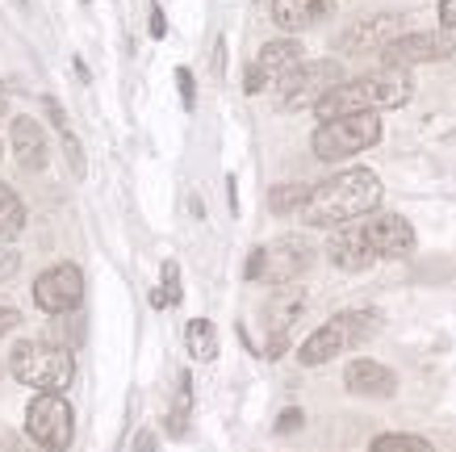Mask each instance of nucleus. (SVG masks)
Returning <instances> with one entry per match:
<instances>
[{
    "label": "nucleus",
    "mask_w": 456,
    "mask_h": 452,
    "mask_svg": "<svg viewBox=\"0 0 456 452\" xmlns=\"http://www.w3.org/2000/svg\"><path fill=\"white\" fill-rule=\"evenodd\" d=\"M381 206V180L369 168H347L339 177L322 180L310 189V201L302 206V222L331 231V226H347L356 218H369Z\"/></svg>",
    "instance_id": "1"
},
{
    "label": "nucleus",
    "mask_w": 456,
    "mask_h": 452,
    "mask_svg": "<svg viewBox=\"0 0 456 452\" xmlns=\"http://www.w3.org/2000/svg\"><path fill=\"white\" fill-rule=\"evenodd\" d=\"M411 93H415L411 71L381 68V71H369V76H356V80H344L339 88H331V93L314 105V113H318V122H327V118H344V113L398 110V105L411 101Z\"/></svg>",
    "instance_id": "2"
},
{
    "label": "nucleus",
    "mask_w": 456,
    "mask_h": 452,
    "mask_svg": "<svg viewBox=\"0 0 456 452\" xmlns=\"http://www.w3.org/2000/svg\"><path fill=\"white\" fill-rule=\"evenodd\" d=\"M9 373L38 394L42 390H68L76 377V360H71V348H63V343L21 340L9 352Z\"/></svg>",
    "instance_id": "3"
},
{
    "label": "nucleus",
    "mask_w": 456,
    "mask_h": 452,
    "mask_svg": "<svg viewBox=\"0 0 456 452\" xmlns=\"http://www.w3.org/2000/svg\"><path fill=\"white\" fill-rule=\"evenodd\" d=\"M381 138V118L377 113H344V118H327V122L314 130L310 147L322 164H339L347 155H360L369 151Z\"/></svg>",
    "instance_id": "4"
},
{
    "label": "nucleus",
    "mask_w": 456,
    "mask_h": 452,
    "mask_svg": "<svg viewBox=\"0 0 456 452\" xmlns=\"http://www.w3.org/2000/svg\"><path fill=\"white\" fill-rule=\"evenodd\" d=\"M373 327H377V315H369V310H344V315L327 318V323L302 343L297 360L310 365V369H314V365H327L331 357H339V352H347V348H356L360 340H369Z\"/></svg>",
    "instance_id": "5"
},
{
    "label": "nucleus",
    "mask_w": 456,
    "mask_h": 452,
    "mask_svg": "<svg viewBox=\"0 0 456 452\" xmlns=\"http://www.w3.org/2000/svg\"><path fill=\"white\" fill-rule=\"evenodd\" d=\"M71 427H76V419H71L68 398L59 394V390H42V394L29 398V407H26V436L34 440L38 448L63 452L71 444Z\"/></svg>",
    "instance_id": "6"
},
{
    "label": "nucleus",
    "mask_w": 456,
    "mask_h": 452,
    "mask_svg": "<svg viewBox=\"0 0 456 452\" xmlns=\"http://www.w3.org/2000/svg\"><path fill=\"white\" fill-rule=\"evenodd\" d=\"M310 256H314V251H310L302 239H281V243H273V247H256L243 273H248V281H264V285L281 289L310 268Z\"/></svg>",
    "instance_id": "7"
},
{
    "label": "nucleus",
    "mask_w": 456,
    "mask_h": 452,
    "mask_svg": "<svg viewBox=\"0 0 456 452\" xmlns=\"http://www.w3.org/2000/svg\"><path fill=\"white\" fill-rule=\"evenodd\" d=\"M339 84H344V68L335 59H318V63H302L297 71H289L277 84V93L285 110H302V105H318Z\"/></svg>",
    "instance_id": "8"
},
{
    "label": "nucleus",
    "mask_w": 456,
    "mask_h": 452,
    "mask_svg": "<svg viewBox=\"0 0 456 452\" xmlns=\"http://www.w3.org/2000/svg\"><path fill=\"white\" fill-rule=\"evenodd\" d=\"M456 51V42L448 29H415V34H398L381 51V63L386 68H415V63H436V59H448Z\"/></svg>",
    "instance_id": "9"
},
{
    "label": "nucleus",
    "mask_w": 456,
    "mask_h": 452,
    "mask_svg": "<svg viewBox=\"0 0 456 452\" xmlns=\"http://www.w3.org/2000/svg\"><path fill=\"white\" fill-rule=\"evenodd\" d=\"M84 298V273L76 264H55L34 281V306L42 315H71Z\"/></svg>",
    "instance_id": "10"
},
{
    "label": "nucleus",
    "mask_w": 456,
    "mask_h": 452,
    "mask_svg": "<svg viewBox=\"0 0 456 452\" xmlns=\"http://www.w3.org/2000/svg\"><path fill=\"white\" fill-rule=\"evenodd\" d=\"M305 59H302V46L293 38H277L268 42L260 55H256V63L248 68V76H243V93H264L268 84H281L289 71H297Z\"/></svg>",
    "instance_id": "11"
},
{
    "label": "nucleus",
    "mask_w": 456,
    "mask_h": 452,
    "mask_svg": "<svg viewBox=\"0 0 456 452\" xmlns=\"http://www.w3.org/2000/svg\"><path fill=\"white\" fill-rule=\"evenodd\" d=\"M305 310V293L302 289H285L281 285L273 298H268V306H264V323H268V343H264V352L268 357H281L285 352V343H289V331L293 323L302 318Z\"/></svg>",
    "instance_id": "12"
},
{
    "label": "nucleus",
    "mask_w": 456,
    "mask_h": 452,
    "mask_svg": "<svg viewBox=\"0 0 456 452\" xmlns=\"http://www.w3.org/2000/svg\"><path fill=\"white\" fill-rule=\"evenodd\" d=\"M360 231H364L369 247L377 251V260H394V256H406V251L415 247L411 222L398 218V214H373V218L360 222Z\"/></svg>",
    "instance_id": "13"
},
{
    "label": "nucleus",
    "mask_w": 456,
    "mask_h": 452,
    "mask_svg": "<svg viewBox=\"0 0 456 452\" xmlns=\"http://www.w3.org/2000/svg\"><path fill=\"white\" fill-rule=\"evenodd\" d=\"M398 34H402V17L398 13H377V17L356 21L352 29H344L339 46H344V51H352V55H360V51H386Z\"/></svg>",
    "instance_id": "14"
},
{
    "label": "nucleus",
    "mask_w": 456,
    "mask_h": 452,
    "mask_svg": "<svg viewBox=\"0 0 456 452\" xmlns=\"http://www.w3.org/2000/svg\"><path fill=\"white\" fill-rule=\"evenodd\" d=\"M327 256H331L335 268H344V273H360V268H369L377 260V251L369 247L364 231H360V222H347L339 231L331 234V243H327Z\"/></svg>",
    "instance_id": "15"
},
{
    "label": "nucleus",
    "mask_w": 456,
    "mask_h": 452,
    "mask_svg": "<svg viewBox=\"0 0 456 452\" xmlns=\"http://www.w3.org/2000/svg\"><path fill=\"white\" fill-rule=\"evenodd\" d=\"M9 143H13V155L17 164L26 172H42L46 168V135L34 118H13L9 122Z\"/></svg>",
    "instance_id": "16"
},
{
    "label": "nucleus",
    "mask_w": 456,
    "mask_h": 452,
    "mask_svg": "<svg viewBox=\"0 0 456 452\" xmlns=\"http://www.w3.org/2000/svg\"><path fill=\"white\" fill-rule=\"evenodd\" d=\"M344 385L360 398H389L398 390V377L386 365H377V360H352L344 373Z\"/></svg>",
    "instance_id": "17"
},
{
    "label": "nucleus",
    "mask_w": 456,
    "mask_h": 452,
    "mask_svg": "<svg viewBox=\"0 0 456 452\" xmlns=\"http://www.w3.org/2000/svg\"><path fill=\"white\" fill-rule=\"evenodd\" d=\"M331 9H335V0H273V21L281 29L297 34V29H310L318 21H327Z\"/></svg>",
    "instance_id": "18"
},
{
    "label": "nucleus",
    "mask_w": 456,
    "mask_h": 452,
    "mask_svg": "<svg viewBox=\"0 0 456 452\" xmlns=\"http://www.w3.org/2000/svg\"><path fill=\"white\" fill-rule=\"evenodd\" d=\"M21 226H26V206H21V197L0 185V243H13L17 234H21Z\"/></svg>",
    "instance_id": "19"
},
{
    "label": "nucleus",
    "mask_w": 456,
    "mask_h": 452,
    "mask_svg": "<svg viewBox=\"0 0 456 452\" xmlns=\"http://www.w3.org/2000/svg\"><path fill=\"white\" fill-rule=\"evenodd\" d=\"M184 340H189V352H193L197 360H214V357H218V335H214V327H209L206 318H193Z\"/></svg>",
    "instance_id": "20"
},
{
    "label": "nucleus",
    "mask_w": 456,
    "mask_h": 452,
    "mask_svg": "<svg viewBox=\"0 0 456 452\" xmlns=\"http://www.w3.org/2000/svg\"><path fill=\"white\" fill-rule=\"evenodd\" d=\"M369 452H436L423 436H411V431H386V436L373 440Z\"/></svg>",
    "instance_id": "21"
},
{
    "label": "nucleus",
    "mask_w": 456,
    "mask_h": 452,
    "mask_svg": "<svg viewBox=\"0 0 456 452\" xmlns=\"http://www.w3.org/2000/svg\"><path fill=\"white\" fill-rule=\"evenodd\" d=\"M305 201H310V185H281V189H273V210L277 214H289V210L302 214Z\"/></svg>",
    "instance_id": "22"
},
{
    "label": "nucleus",
    "mask_w": 456,
    "mask_h": 452,
    "mask_svg": "<svg viewBox=\"0 0 456 452\" xmlns=\"http://www.w3.org/2000/svg\"><path fill=\"white\" fill-rule=\"evenodd\" d=\"M42 110H46V118H51V126H55L59 135H68L71 126H68V118H63V105H59L55 96H42Z\"/></svg>",
    "instance_id": "23"
},
{
    "label": "nucleus",
    "mask_w": 456,
    "mask_h": 452,
    "mask_svg": "<svg viewBox=\"0 0 456 452\" xmlns=\"http://www.w3.org/2000/svg\"><path fill=\"white\" fill-rule=\"evenodd\" d=\"M63 151H68V160H71V168H76V177H84V155H80V138L71 135H63Z\"/></svg>",
    "instance_id": "24"
},
{
    "label": "nucleus",
    "mask_w": 456,
    "mask_h": 452,
    "mask_svg": "<svg viewBox=\"0 0 456 452\" xmlns=\"http://www.w3.org/2000/svg\"><path fill=\"white\" fill-rule=\"evenodd\" d=\"M176 84H180V96H184V110H193V101H197V93H193V71L180 68L176 71Z\"/></svg>",
    "instance_id": "25"
},
{
    "label": "nucleus",
    "mask_w": 456,
    "mask_h": 452,
    "mask_svg": "<svg viewBox=\"0 0 456 452\" xmlns=\"http://www.w3.org/2000/svg\"><path fill=\"white\" fill-rule=\"evenodd\" d=\"M302 419H305V415L297 411V407H289V411L277 419V431H285V436H289V431H297V427H302Z\"/></svg>",
    "instance_id": "26"
},
{
    "label": "nucleus",
    "mask_w": 456,
    "mask_h": 452,
    "mask_svg": "<svg viewBox=\"0 0 456 452\" xmlns=\"http://www.w3.org/2000/svg\"><path fill=\"white\" fill-rule=\"evenodd\" d=\"M176 281H180L176 264L167 260V264H164V285H167V298H172V301H180V289H176Z\"/></svg>",
    "instance_id": "27"
},
{
    "label": "nucleus",
    "mask_w": 456,
    "mask_h": 452,
    "mask_svg": "<svg viewBox=\"0 0 456 452\" xmlns=\"http://www.w3.org/2000/svg\"><path fill=\"white\" fill-rule=\"evenodd\" d=\"M17 323H21V315H17L13 306H0V335H4V331H13Z\"/></svg>",
    "instance_id": "28"
},
{
    "label": "nucleus",
    "mask_w": 456,
    "mask_h": 452,
    "mask_svg": "<svg viewBox=\"0 0 456 452\" xmlns=\"http://www.w3.org/2000/svg\"><path fill=\"white\" fill-rule=\"evenodd\" d=\"M164 34H167L164 9H159V4H151V38H164Z\"/></svg>",
    "instance_id": "29"
},
{
    "label": "nucleus",
    "mask_w": 456,
    "mask_h": 452,
    "mask_svg": "<svg viewBox=\"0 0 456 452\" xmlns=\"http://www.w3.org/2000/svg\"><path fill=\"white\" fill-rule=\"evenodd\" d=\"M440 21L444 29H456V0H440Z\"/></svg>",
    "instance_id": "30"
},
{
    "label": "nucleus",
    "mask_w": 456,
    "mask_h": 452,
    "mask_svg": "<svg viewBox=\"0 0 456 452\" xmlns=\"http://www.w3.org/2000/svg\"><path fill=\"white\" fill-rule=\"evenodd\" d=\"M17 273V256H0V281Z\"/></svg>",
    "instance_id": "31"
},
{
    "label": "nucleus",
    "mask_w": 456,
    "mask_h": 452,
    "mask_svg": "<svg viewBox=\"0 0 456 452\" xmlns=\"http://www.w3.org/2000/svg\"><path fill=\"white\" fill-rule=\"evenodd\" d=\"M134 452H155V440L147 436V431H142V436L134 440Z\"/></svg>",
    "instance_id": "32"
},
{
    "label": "nucleus",
    "mask_w": 456,
    "mask_h": 452,
    "mask_svg": "<svg viewBox=\"0 0 456 452\" xmlns=\"http://www.w3.org/2000/svg\"><path fill=\"white\" fill-rule=\"evenodd\" d=\"M4 110H9V88H4V80H0V122H4Z\"/></svg>",
    "instance_id": "33"
},
{
    "label": "nucleus",
    "mask_w": 456,
    "mask_h": 452,
    "mask_svg": "<svg viewBox=\"0 0 456 452\" xmlns=\"http://www.w3.org/2000/svg\"><path fill=\"white\" fill-rule=\"evenodd\" d=\"M21 4H26V0H21Z\"/></svg>",
    "instance_id": "34"
}]
</instances>
